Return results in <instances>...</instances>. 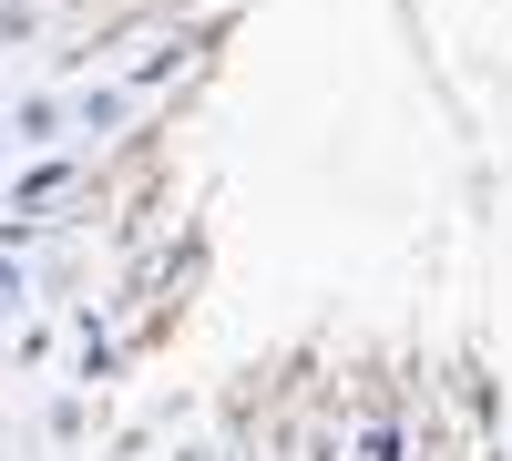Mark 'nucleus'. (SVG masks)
Segmentation results:
<instances>
[{
  "mask_svg": "<svg viewBox=\"0 0 512 461\" xmlns=\"http://www.w3.org/2000/svg\"><path fill=\"white\" fill-rule=\"evenodd\" d=\"M93 380H113V339H103L93 318H82V390H93Z\"/></svg>",
  "mask_w": 512,
  "mask_h": 461,
  "instance_id": "39448f33",
  "label": "nucleus"
},
{
  "mask_svg": "<svg viewBox=\"0 0 512 461\" xmlns=\"http://www.w3.org/2000/svg\"><path fill=\"white\" fill-rule=\"evenodd\" d=\"M21 308H31V267L0 246V318H21Z\"/></svg>",
  "mask_w": 512,
  "mask_h": 461,
  "instance_id": "7ed1b4c3",
  "label": "nucleus"
},
{
  "mask_svg": "<svg viewBox=\"0 0 512 461\" xmlns=\"http://www.w3.org/2000/svg\"><path fill=\"white\" fill-rule=\"evenodd\" d=\"M41 31V11H31V0H0V41H31Z\"/></svg>",
  "mask_w": 512,
  "mask_h": 461,
  "instance_id": "423d86ee",
  "label": "nucleus"
},
{
  "mask_svg": "<svg viewBox=\"0 0 512 461\" xmlns=\"http://www.w3.org/2000/svg\"><path fill=\"white\" fill-rule=\"evenodd\" d=\"M123 113H134V82H82V93H72V134H82V144H103Z\"/></svg>",
  "mask_w": 512,
  "mask_h": 461,
  "instance_id": "f03ea898",
  "label": "nucleus"
},
{
  "mask_svg": "<svg viewBox=\"0 0 512 461\" xmlns=\"http://www.w3.org/2000/svg\"><path fill=\"white\" fill-rule=\"evenodd\" d=\"M0 154H11V103H0Z\"/></svg>",
  "mask_w": 512,
  "mask_h": 461,
  "instance_id": "0eeeda50",
  "label": "nucleus"
},
{
  "mask_svg": "<svg viewBox=\"0 0 512 461\" xmlns=\"http://www.w3.org/2000/svg\"><path fill=\"white\" fill-rule=\"evenodd\" d=\"M359 461H410V441H400V421H369V431H359Z\"/></svg>",
  "mask_w": 512,
  "mask_h": 461,
  "instance_id": "20e7f679",
  "label": "nucleus"
},
{
  "mask_svg": "<svg viewBox=\"0 0 512 461\" xmlns=\"http://www.w3.org/2000/svg\"><path fill=\"white\" fill-rule=\"evenodd\" d=\"M52 144H72V93H11V154H52Z\"/></svg>",
  "mask_w": 512,
  "mask_h": 461,
  "instance_id": "f257e3e1",
  "label": "nucleus"
}]
</instances>
